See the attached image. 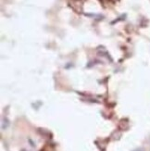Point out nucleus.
Wrapping results in <instances>:
<instances>
[{
    "instance_id": "f257e3e1",
    "label": "nucleus",
    "mask_w": 150,
    "mask_h": 151,
    "mask_svg": "<svg viewBox=\"0 0 150 151\" xmlns=\"http://www.w3.org/2000/svg\"><path fill=\"white\" fill-rule=\"evenodd\" d=\"M133 151H143L142 149H135V150H133Z\"/></svg>"
}]
</instances>
